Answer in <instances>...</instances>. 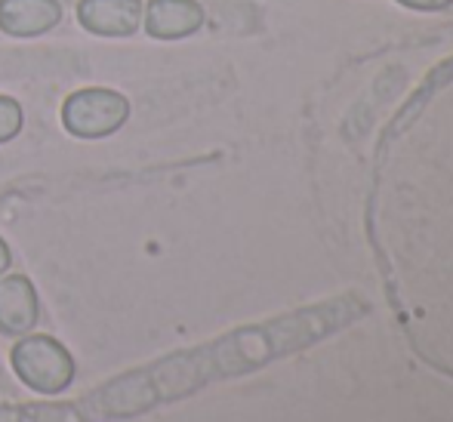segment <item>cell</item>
I'll return each mask as SVG.
<instances>
[{"mask_svg": "<svg viewBox=\"0 0 453 422\" xmlns=\"http://www.w3.org/2000/svg\"><path fill=\"white\" fill-rule=\"evenodd\" d=\"M10 364L19 380L41 395H59L74 382L72 351L53 336H19V342L10 351Z\"/></svg>", "mask_w": 453, "mask_h": 422, "instance_id": "1", "label": "cell"}, {"mask_svg": "<svg viewBox=\"0 0 453 422\" xmlns=\"http://www.w3.org/2000/svg\"><path fill=\"white\" fill-rule=\"evenodd\" d=\"M130 118V99L108 87H84L62 102V127L74 139L114 136Z\"/></svg>", "mask_w": 453, "mask_h": 422, "instance_id": "2", "label": "cell"}, {"mask_svg": "<svg viewBox=\"0 0 453 422\" xmlns=\"http://www.w3.org/2000/svg\"><path fill=\"white\" fill-rule=\"evenodd\" d=\"M142 0H78V22L96 37H130L142 22Z\"/></svg>", "mask_w": 453, "mask_h": 422, "instance_id": "3", "label": "cell"}, {"mask_svg": "<svg viewBox=\"0 0 453 422\" xmlns=\"http://www.w3.org/2000/svg\"><path fill=\"white\" fill-rule=\"evenodd\" d=\"M41 321V299L25 274L0 278V334L28 336Z\"/></svg>", "mask_w": 453, "mask_h": 422, "instance_id": "4", "label": "cell"}, {"mask_svg": "<svg viewBox=\"0 0 453 422\" xmlns=\"http://www.w3.org/2000/svg\"><path fill=\"white\" fill-rule=\"evenodd\" d=\"M142 12L145 35L155 41H182L203 25V10L197 0H149Z\"/></svg>", "mask_w": 453, "mask_h": 422, "instance_id": "5", "label": "cell"}, {"mask_svg": "<svg viewBox=\"0 0 453 422\" xmlns=\"http://www.w3.org/2000/svg\"><path fill=\"white\" fill-rule=\"evenodd\" d=\"M59 22V0H0V31L10 37H41Z\"/></svg>", "mask_w": 453, "mask_h": 422, "instance_id": "6", "label": "cell"}, {"mask_svg": "<svg viewBox=\"0 0 453 422\" xmlns=\"http://www.w3.org/2000/svg\"><path fill=\"white\" fill-rule=\"evenodd\" d=\"M22 124H25L22 105L16 99H10V96H0V145L12 142L22 133Z\"/></svg>", "mask_w": 453, "mask_h": 422, "instance_id": "7", "label": "cell"}, {"mask_svg": "<svg viewBox=\"0 0 453 422\" xmlns=\"http://www.w3.org/2000/svg\"><path fill=\"white\" fill-rule=\"evenodd\" d=\"M401 4L417 6V10H441V6H448L450 0H401Z\"/></svg>", "mask_w": 453, "mask_h": 422, "instance_id": "8", "label": "cell"}, {"mask_svg": "<svg viewBox=\"0 0 453 422\" xmlns=\"http://www.w3.org/2000/svg\"><path fill=\"white\" fill-rule=\"evenodd\" d=\"M10 265H12V253H10V247H6V241L0 238V278H4Z\"/></svg>", "mask_w": 453, "mask_h": 422, "instance_id": "9", "label": "cell"}]
</instances>
